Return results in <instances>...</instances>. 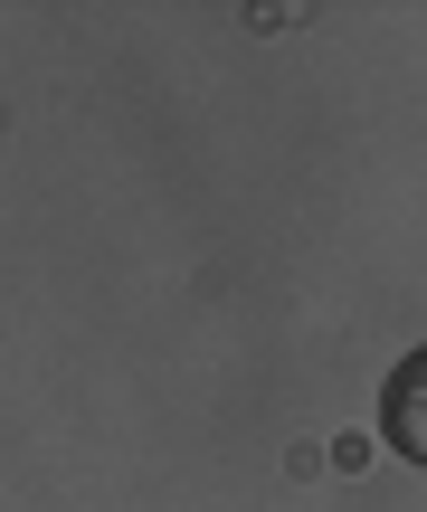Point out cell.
<instances>
[{"label": "cell", "mask_w": 427, "mask_h": 512, "mask_svg": "<svg viewBox=\"0 0 427 512\" xmlns=\"http://www.w3.org/2000/svg\"><path fill=\"white\" fill-rule=\"evenodd\" d=\"M380 437H390L409 465H427V342L380 380Z\"/></svg>", "instance_id": "cell-1"}]
</instances>
